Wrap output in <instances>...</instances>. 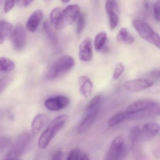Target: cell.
<instances>
[{
  "instance_id": "6da1fadb",
  "label": "cell",
  "mask_w": 160,
  "mask_h": 160,
  "mask_svg": "<svg viewBox=\"0 0 160 160\" xmlns=\"http://www.w3.org/2000/svg\"><path fill=\"white\" fill-rule=\"evenodd\" d=\"M67 119L68 117L66 115H61L50 122L39 138L38 146L40 149H43L48 146L55 135L66 123Z\"/></svg>"
},
{
  "instance_id": "7a4b0ae2",
  "label": "cell",
  "mask_w": 160,
  "mask_h": 160,
  "mask_svg": "<svg viewBox=\"0 0 160 160\" xmlns=\"http://www.w3.org/2000/svg\"><path fill=\"white\" fill-rule=\"evenodd\" d=\"M126 113L132 116L146 112L151 115H160V104L157 101L149 99H142L134 102L126 108Z\"/></svg>"
},
{
  "instance_id": "3957f363",
  "label": "cell",
  "mask_w": 160,
  "mask_h": 160,
  "mask_svg": "<svg viewBox=\"0 0 160 160\" xmlns=\"http://www.w3.org/2000/svg\"><path fill=\"white\" fill-rule=\"evenodd\" d=\"M75 61L70 56L65 55L57 60L49 68L47 73L48 79H54L60 77L74 66Z\"/></svg>"
},
{
  "instance_id": "277c9868",
  "label": "cell",
  "mask_w": 160,
  "mask_h": 160,
  "mask_svg": "<svg viewBox=\"0 0 160 160\" xmlns=\"http://www.w3.org/2000/svg\"><path fill=\"white\" fill-rule=\"evenodd\" d=\"M132 25L141 38L157 48H160V36L148 24L135 19L132 21Z\"/></svg>"
},
{
  "instance_id": "5b68a950",
  "label": "cell",
  "mask_w": 160,
  "mask_h": 160,
  "mask_svg": "<svg viewBox=\"0 0 160 160\" xmlns=\"http://www.w3.org/2000/svg\"><path fill=\"white\" fill-rule=\"evenodd\" d=\"M128 152V147L125 144L124 138L122 136H118L112 141L107 153L106 159L122 160L126 157Z\"/></svg>"
},
{
  "instance_id": "8992f818",
  "label": "cell",
  "mask_w": 160,
  "mask_h": 160,
  "mask_svg": "<svg viewBox=\"0 0 160 160\" xmlns=\"http://www.w3.org/2000/svg\"><path fill=\"white\" fill-rule=\"evenodd\" d=\"M31 136L28 133L20 135L12 146L5 159H18L23 155L28 147Z\"/></svg>"
},
{
  "instance_id": "52a82bcc",
  "label": "cell",
  "mask_w": 160,
  "mask_h": 160,
  "mask_svg": "<svg viewBox=\"0 0 160 160\" xmlns=\"http://www.w3.org/2000/svg\"><path fill=\"white\" fill-rule=\"evenodd\" d=\"M10 37L12 45L16 51H20L24 49L27 41V34L22 25H17L12 29Z\"/></svg>"
},
{
  "instance_id": "ba28073f",
  "label": "cell",
  "mask_w": 160,
  "mask_h": 160,
  "mask_svg": "<svg viewBox=\"0 0 160 160\" xmlns=\"http://www.w3.org/2000/svg\"><path fill=\"white\" fill-rule=\"evenodd\" d=\"M80 7L78 4L68 5L62 12L61 21L62 28L72 25L80 14Z\"/></svg>"
},
{
  "instance_id": "9c48e42d",
  "label": "cell",
  "mask_w": 160,
  "mask_h": 160,
  "mask_svg": "<svg viewBox=\"0 0 160 160\" xmlns=\"http://www.w3.org/2000/svg\"><path fill=\"white\" fill-rule=\"evenodd\" d=\"M105 9L109 18L110 29H115L119 22V9L118 4L116 0H107Z\"/></svg>"
},
{
  "instance_id": "30bf717a",
  "label": "cell",
  "mask_w": 160,
  "mask_h": 160,
  "mask_svg": "<svg viewBox=\"0 0 160 160\" xmlns=\"http://www.w3.org/2000/svg\"><path fill=\"white\" fill-rule=\"evenodd\" d=\"M154 81L148 78H138L126 81L124 84L126 89L132 92H138L149 88L153 86Z\"/></svg>"
},
{
  "instance_id": "8fae6325",
  "label": "cell",
  "mask_w": 160,
  "mask_h": 160,
  "mask_svg": "<svg viewBox=\"0 0 160 160\" xmlns=\"http://www.w3.org/2000/svg\"><path fill=\"white\" fill-rule=\"evenodd\" d=\"M70 101L67 97L58 95L47 99L45 101L44 105L51 111H58L67 107Z\"/></svg>"
},
{
  "instance_id": "7c38bea8",
  "label": "cell",
  "mask_w": 160,
  "mask_h": 160,
  "mask_svg": "<svg viewBox=\"0 0 160 160\" xmlns=\"http://www.w3.org/2000/svg\"><path fill=\"white\" fill-rule=\"evenodd\" d=\"M93 57L92 40L89 37L84 39L79 47V57L82 61L89 62Z\"/></svg>"
},
{
  "instance_id": "4fadbf2b",
  "label": "cell",
  "mask_w": 160,
  "mask_h": 160,
  "mask_svg": "<svg viewBox=\"0 0 160 160\" xmlns=\"http://www.w3.org/2000/svg\"><path fill=\"white\" fill-rule=\"evenodd\" d=\"M43 17V12L41 10H37L33 12L27 23V29L30 32H34L40 26Z\"/></svg>"
},
{
  "instance_id": "5bb4252c",
  "label": "cell",
  "mask_w": 160,
  "mask_h": 160,
  "mask_svg": "<svg viewBox=\"0 0 160 160\" xmlns=\"http://www.w3.org/2000/svg\"><path fill=\"white\" fill-rule=\"evenodd\" d=\"M160 125L156 122H148L141 128L142 138H149L156 136L159 133Z\"/></svg>"
},
{
  "instance_id": "9a60e30c",
  "label": "cell",
  "mask_w": 160,
  "mask_h": 160,
  "mask_svg": "<svg viewBox=\"0 0 160 160\" xmlns=\"http://www.w3.org/2000/svg\"><path fill=\"white\" fill-rule=\"evenodd\" d=\"M49 118L45 114H41L37 115L32 122L31 130L33 134H37L41 132L43 127L48 123Z\"/></svg>"
},
{
  "instance_id": "2e32d148",
  "label": "cell",
  "mask_w": 160,
  "mask_h": 160,
  "mask_svg": "<svg viewBox=\"0 0 160 160\" xmlns=\"http://www.w3.org/2000/svg\"><path fill=\"white\" fill-rule=\"evenodd\" d=\"M79 92L82 96L88 97L91 94L93 84L89 78L86 76H82L78 78Z\"/></svg>"
},
{
  "instance_id": "e0dca14e",
  "label": "cell",
  "mask_w": 160,
  "mask_h": 160,
  "mask_svg": "<svg viewBox=\"0 0 160 160\" xmlns=\"http://www.w3.org/2000/svg\"><path fill=\"white\" fill-rule=\"evenodd\" d=\"M98 111L93 112L89 114L86 115L85 118L82 120L79 125H78V132L83 133L88 130L93 124L96 119Z\"/></svg>"
},
{
  "instance_id": "ac0fdd59",
  "label": "cell",
  "mask_w": 160,
  "mask_h": 160,
  "mask_svg": "<svg viewBox=\"0 0 160 160\" xmlns=\"http://www.w3.org/2000/svg\"><path fill=\"white\" fill-rule=\"evenodd\" d=\"M12 29V25L10 22L4 20L0 21V44L10 37Z\"/></svg>"
},
{
  "instance_id": "d6986e66",
  "label": "cell",
  "mask_w": 160,
  "mask_h": 160,
  "mask_svg": "<svg viewBox=\"0 0 160 160\" xmlns=\"http://www.w3.org/2000/svg\"><path fill=\"white\" fill-rule=\"evenodd\" d=\"M62 12V11L60 8L57 7L53 9L50 13V22L57 30L62 28L61 21Z\"/></svg>"
},
{
  "instance_id": "ffe728a7",
  "label": "cell",
  "mask_w": 160,
  "mask_h": 160,
  "mask_svg": "<svg viewBox=\"0 0 160 160\" xmlns=\"http://www.w3.org/2000/svg\"><path fill=\"white\" fill-rule=\"evenodd\" d=\"M102 94H97L90 101L86 108V115L98 111L100 105L102 103Z\"/></svg>"
},
{
  "instance_id": "44dd1931",
  "label": "cell",
  "mask_w": 160,
  "mask_h": 160,
  "mask_svg": "<svg viewBox=\"0 0 160 160\" xmlns=\"http://www.w3.org/2000/svg\"><path fill=\"white\" fill-rule=\"evenodd\" d=\"M15 67L14 62L6 58H0V75L12 72Z\"/></svg>"
},
{
  "instance_id": "7402d4cb",
  "label": "cell",
  "mask_w": 160,
  "mask_h": 160,
  "mask_svg": "<svg viewBox=\"0 0 160 160\" xmlns=\"http://www.w3.org/2000/svg\"><path fill=\"white\" fill-rule=\"evenodd\" d=\"M43 29L48 41L54 46H57L58 44V37L48 21H46L44 23Z\"/></svg>"
},
{
  "instance_id": "603a6c76",
  "label": "cell",
  "mask_w": 160,
  "mask_h": 160,
  "mask_svg": "<svg viewBox=\"0 0 160 160\" xmlns=\"http://www.w3.org/2000/svg\"><path fill=\"white\" fill-rule=\"evenodd\" d=\"M117 39L118 42L124 44H131L134 41V37L125 28H122L120 30Z\"/></svg>"
},
{
  "instance_id": "cb8c5ba5",
  "label": "cell",
  "mask_w": 160,
  "mask_h": 160,
  "mask_svg": "<svg viewBox=\"0 0 160 160\" xmlns=\"http://www.w3.org/2000/svg\"><path fill=\"white\" fill-rule=\"evenodd\" d=\"M130 117V115L127 114L126 111L119 112L110 118L108 122V125L110 127H114Z\"/></svg>"
},
{
  "instance_id": "d4e9b609",
  "label": "cell",
  "mask_w": 160,
  "mask_h": 160,
  "mask_svg": "<svg viewBox=\"0 0 160 160\" xmlns=\"http://www.w3.org/2000/svg\"><path fill=\"white\" fill-rule=\"evenodd\" d=\"M107 40V36L105 32H101L97 34L94 41V48L97 51H101L103 48Z\"/></svg>"
},
{
  "instance_id": "484cf974",
  "label": "cell",
  "mask_w": 160,
  "mask_h": 160,
  "mask_svg": "<svg viewBox=\"0 0 160 160\" xmlns=\"http://www.w3.org/2000/svg\"><path fill=\"white\" fill-rule=\"evenodd\" d=\"M142 138L141 128L139 126L133 127L130 131L129 134V140L132 145L136 143Z\"/></svg>"
},
{
  "instance_id": "4316f807",
  "label": "cell",
  "mask_w": 160,
  "mask_h": 160,
  "mask_svg": "<svg viewBox=\"0 0 160 160\" xmlns=\"http://www.w3.org/2000/svg\"><path fill=\"white\" fill-rule=\"evenodd\" d=\"M77 25L76 27V32L77 34H80L85 29L86 26V15L84 13L80 14L78 16Z\"/></svg>"
},
{
  "instance_id": "83f0119b",
  "label": "cell",
  "mask_w": 160,
  "mask_h": 160,
  "mask_svg": "<svg viewBox=\"0 0 160 160\" xmlns=\"http://www.w3.org/2000/svg\"><path fill=\"white\" fill-rule=\"evenodd\" d=\"M12 143L11 139L7 137H0V152H3Z\"/></svg>"
},
{
  "instance_id": "f1b7e54d",
  "label": "cell",
  "mask_w": 160,
  "mask_h": 160,
  "mask_svg": "<svg viewBox=\"0 0 160 160\" xmlns=\"http://www.w3.org/2000/svg\"><path fill=\"white\" fill-rule=\"evenodd\" d=\"M125 70L124 65L121 63H118L116 65L113 74V78L116 80L119 78L120 77L122 74Z\"/></svg>"
},
{
  "instance_id": "f546056e",
  "label": "cell",
  "mask_w": 160,
  "mask_h": 160,
  "mask_svg": "<svg viewBox=\"0 0 160 160\" xmlns=\"http://www.w3.org/2000/svg\"><path fill=\"white\" fill-rule=\"evenodd\" d=\"M12 78L11 77H3L0 78V94L11 83Z\"/></svg>"
},
{
  "instance_id": "4dcf8cb0",
  "label": "cell",
  "mask_w": 160,
  "mask_h": 160,
  "mask_svg": "<svg viewBox=\"0 0 160 160\" xmlns=\"http://www.w3.org/2000/svg\"><path fill=\"white\" fill-rule=\"evenodd\" d=\"M160 0H157L153 6V13L154 18L156 21L159 22L160 20Z\"/></svg>"
},
{
  "instance_id": "1f68e13d",
  "label": "cell",
  "mask_w": 160,
  "mask_h": 160,
  "mask_svg": "<svg viewBox=\"0 0 160 160\" xmlns=\"http://www.w3.org/2000/svg\"><path fill=\"white\" fill-rule=\"evenodd\" d=\"M17 0H6L4 4V12L7 13L14 7Z\"/></svg>"
},
{
  "instance_id": "d6a6232c",
  "label": "cell",
  "mask_w": 160,
  "mask_h": 160,
  "mask_svg": "<svg viewBox=\"0 0 160 160\" xmlns=\"http://www.w3.org/2000/svg\"><path fill=\"white\" fill-rule=\"evenodd\" d=\"M81 151L79 149H74L72 150L68 155V160H78L79 159Z\"/></svg>"
},
{
  "instance_id": "836d02e7",
  "label": "cell",
  "mask_w": 160,
  "mask_h": 160,
  "mask_svg": "<svg viewBox=\"0 0 160 160\" xmlns=\"http://www.w3.org/2000/svg\"><path fill=\"white\" fill-rule=\"evenodd\" d=\"M33 0H17L18 5L20 7H28L30 5Z\"/></svg>"
},
{
  "instance_id": "e575fe53",
  "label": "cell",
  "mask_w": 160,
  "mask_h": 160,
  "mask_svg": "<svg viewBox=\"0 0 160 160\" xmlns=\"http://www.w3.org/2000/svg\"><path fill=\"white\" fill-rule=\"evenodd\" d=\"M143 7L147 13H150L152 8L151 2L149 0H145L143 3Z\"/></svg>"
},
{
  "instance_id": "d590c367",
  "label": "cell",
  "mask_w": 160,
  "mask_h": 160,
  "mask_svg": "<svg viewBox=\"0 0 160 160\" xmlns=\"http://www.w3.org/2000/svg\"><path fill=\"white\" fill-rule=\"evenodd\" d=\"M150 76L153 79L157 80L160 78V70L159 69H154L150 73Z\"/></svg>"
},
{
  "instance_id": "8d00e7d4",
  "label": "cell",
  "mask_w": 160,
  "mask_h": 160,
  "mask_svg": "<svg viewBox=\"0 0 160 160\" xmlns=\"http://www.w3.org/2000/svg\"><path fill=\"white\" fill-rule=\"evenodd\" d=\"M62 151L58 150L54 153L52 156V160H59L62 159Z\"/></svg>"
},
{
  "instance_id": "74e56055",
  "label": "cell",
  "mask_w": 160,
  "mask_h": 160,
  "mask_svg": "<svg viewBox=\"0 0 160 160\" xmlns=\"http://www.w3.org/2000/svg\"><path fill=\"white\" fill-rule=\"evenodd\" d=\"M89 157L88 155L84 152H80V155H79V160H89Z\"/></svg>"
},
{
  "instance_id": "f35d334b",
  "label": "cell",
  "mask_w": 160,
  "mask_h": 160,
  "mask_svg": "<svg viewBox=\"0 0 160 160\" xmlns=\"http://www.w3.org/2000/svg\"><path fill=\"white\" fill-rule=\"evenodd\" d=\"M61 1L63 3H67L70 1V0H61Z\"/></svg>"
},
{
  "instance_id": "ab89813d",
  "label": "cell",
  "mask_w": 160,
  "mask_h": 160,
  "mask_svg": "<svg viewBox=\"0 0 160 160\" xmlns=\"http://www.w3.org/2000/svg\"><path fill=\"white\" fill-rule=\"evenodd\" d=\"M44 1H45L46 2H49L50 1H51V0H44Z\"/></svg>"
},
{
  "instance_id": "60d3db41",
  "label": "cell",
  "mask_w": 160,
  "mask_h": 160,
  "mask_svg": "<svg viewBox=\"0 0 160 160\" xmlns=\"http://www.w3.org/2000/svg\"><path fill=\"white\" fill-rule=\"evenodd\" d=\"M1 0H0V2H1Z\"/></svg>"
}]
</instances>
